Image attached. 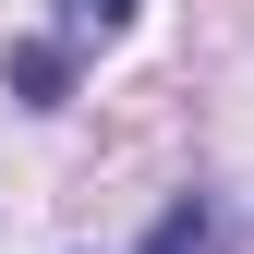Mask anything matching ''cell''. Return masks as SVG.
<instances>
[{"mask_svg":"<svg viewBox=\"0 0 254 254\" xmlns=\"http://www.w3.org/2000/svg\"><path fill=\"white\" fill-rule=\"evenodd\" d=\"M61 24L73 37H109V24H133V0H61Z\"/></svg>","mask_w":254,"mask_h":254,"instance_id":"cell-1","label":"cell"},{"mask_svg":"<svg viewBox=\"0 0 254 254\" xmlns=\"http://www.w3.org/2000/svg\"><path fill=\"white\" fill-rule=\"evenodd\" d=\"M12 85H24V97L49 109V97H61V49H24V61H12Z\"/></svg>","mask_w":254,"mask_h":254,"instance_id":"cell-2","label":"cell"}]
</instances>
